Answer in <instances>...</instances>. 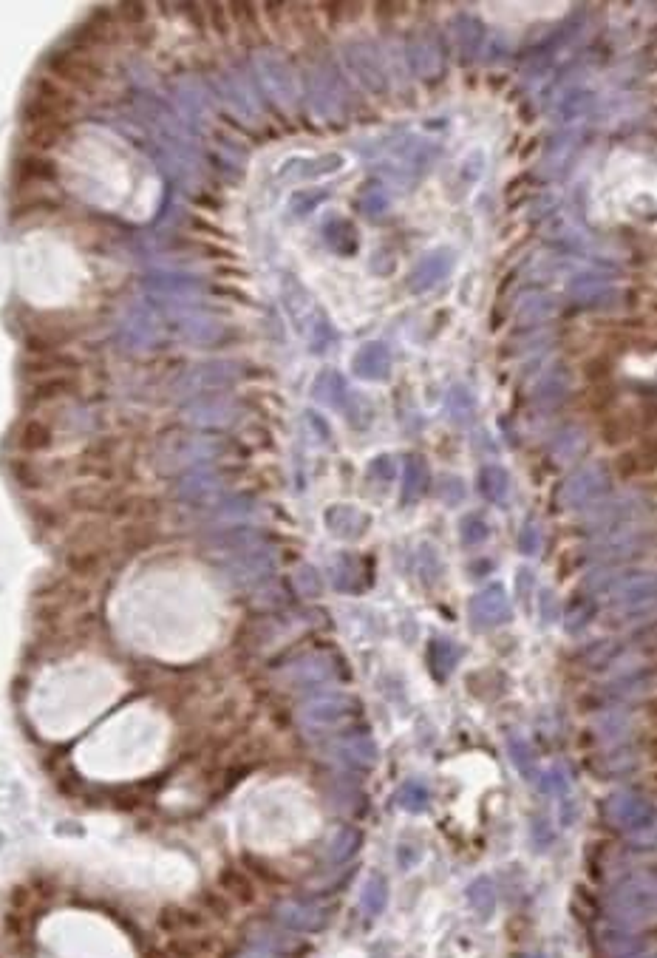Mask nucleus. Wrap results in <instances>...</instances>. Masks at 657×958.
<instances>
[{
	"label": "nucleus",
	"instance_id": "1",
	"mask_svg": "<svg viewBox=\"0 0 657 958\" xmlns=\"http://www.w3.org/2000/svg\"><path fill=\"white\" fill-rule=\"evenodd\" d=\"M74 114V97L57 86L54 79L43 77L31 86V94L23 103V125H26V139L31 142L35 151L52 148L66 131Z\"/></svg>",
	"mask_w": 657,
	"mask_h": 958
},
{
	"label": "nucleus",
	"instance_id": "2",
	"mask_svg": "<svg viewBox=\"0 0 657 958\" xmlns=\"http://www.w3.org/2000/svg\"><path fill=\"white\" fill-rule=\"evenodd\" d=\"M609 913L618 928L652 921L654 916V880L646 873H632L609 890Z\"/></svg>",
	"mask_w": 657,
	"mask_h": 958
},
{
	"label": "nucleus",
	"instance_id": "3",
	"mask_svg": "<svg viewBox=\"0 0 657 958\" xmlns=\"http://www.w3.org/2000/svg\"><path fill=\"white\" fill-rule=\"evenodd\" d=\"M360 712L357 698H351L346 692H324L309 698L307 704L298 709V723L303 731H329L338 729L341 723L351 721V714Z\"/></svg>",
	"mask_w": 657,
	"mask_h": 958
},
{
	"label": "nucleus",
	"instance_id": "4",
	"mask_svg": "<svg viewBox=\"0 0 657 958\" xmlns=\"http://www.w3.org/2000/svg\"><path fill=\"white\" fill-rule=\"evenodd\" d=\"M604 811H606V820L612 822L618 831L637 834V831H646V828H654V805L644 794L618 791L606 800Z\"/></svg>",
	"mask_w": 657,
	"mask_h": 958
},
{
	"label": "nucleus",
	"instance_id": "5",
	"mask_svg": "<svg viewBox=\"0 0 657 958\" xmlns=\"http://www.w3.org/2000/svg\"><path fill=\"white\" fill-rule=\"evenodd\" d=\"M275 919L278 924H283L286 930L295 933H317L326 928L329 921V910L317 902H307V899H286L275 907Z\"/></svg>",
	"mask_w": 657,
	"mask_h": 958
},
{
	"label": "nucleus",
	"instance_id": "6",
	"mask_svg": "<svg viewBox=\"0 0 657 958\" xmlns=\"http://www.w3.org/2000/svg\"><path fill=\"white\" fill-rule=\"evenodd\" d=\"M49 66L62 83H71L77 88H94L103 79L100 66L86 52H57L49 60Z\"/></svg>",
	"mask_w": 657,
	"mask_h": 958
},
{
	"label": "nucleus",
	"instance_id": "7",
	"mask_svg": "<svg viewBox=\"0 0 657 958\" xmlns=\"http://www.w3.org/2000/svg\"><path fill=\"white\" fill-rule=\"evenodd\" d=\"M329 748L332 757L343 760L346 765H355V769H368V765L377 763V743L368 734H349V738L334 740Z\"/></svg>",
	"mask_w": 657,
	"mask_h": 958
},
{
	"label": "nucleus",
	"instance_id": "8",
	"mask_svg": "<svg viewBox=\"0 0 657 958\" xmlns=\"http://www.w3.org/2000/svg\"><path fill=\"white\" fill-rule=\"evenodd\" d=\"M473 618L479 621V624H485V627L502 624V621L507 618V601H505V593L499 587H490L488 593H482L473 601Z\"/></svg>",
	"mask_w": 657,
	"mask_h": 958
},
{
	"label": "nucleus",
	"instance_id": "9",
	"mask_svg": "<svg viewBox=\"0 0 657 958\" xmlns=\"http://www.w3.org/2000/svg\"><path fill=\"white\" fill-rule=\"evenodd\" d=\"M360 845H363V834L357 831V828L346 825L332 837L329 848H326V862H329V865H343V862H349L351 856L360 851Z\"/></svg>",
	"mask_w": 657,
	"mask_h": 958
},
{
	"label": "nucleus",
	"instance_id": "10",
	"mask_svg": "<svg viewBox=\"0 0 657 958\" xmlns=\"http://www.w3.org/2000/svg\"><path fill=\"white\" fill-rule=\"evenodd\" d=\"M386 904H389V882H386V876H380V873L368 876V882L363 885V893H360L363 913H365L368 919H377L382 910H386Z\"/></svg>",
	"mask_w": 657,
	"mask_h": 958
},
{
	"label": "nucleus",
	"instance_id": "11",
	"mask_svg": "<svg viewBox=\"0 0 657 958\" xmlns=\"http://www.w3.org/2000/svg\"><path fill=\"white\" fill-rule=\"evenodd\" d=\"M397 805L408 813H423L431 805V789L423 780H406L403 786L397 789Z\"/></svg>",
	"mask_w": 657,
	"mask_h": 958
},
{
	"label": "nucleus",
	"instance_id": "12",
	"mask_svg": "<svg viewBox=\"0 0 657 958\" xmlns=\"http://www.w3.org/2000/svg\"><path fill=\"white\" fill-rule=\"evenodd\" d=\"M468 902L471 907L476 910V916L482 919H490L493 910H496V888L493 882L488 880V876H479V880H473L468 885Z\"/></svg>",
	"mask_w": 657,
	"mask_h": 958
},
{
	"label": "nucleus",
	"instance_id": "13",
	"mask_svg": "<svg viewBox=\"0 0 657 958\" xmlns=\"http://www.w3.org/2000/svg\"><path fill=\"white\" fill-rule=\"evenodd\" d=\"M510 760L516 763V769L521 772L524 780H536L538 777V765H536V757H533V748L527 746L521 738L510 740Z\"/></svg>",
	"mask_w": 657,
	"mask_h": 958
},
{
	"label": "nucleus",
	"instance_id": "14",
	"mask_svg": "<svg viewBox=\"0 0 657 958\" xmlns=\"http://www.w3.org/2000/svg\"><path fill=\"white\" fill-rule=\"evenodd\" d=\"M456 656L459 652L454 649L451 641H434V647H431V666H434L437 678L451 675V669L456 666Z\"/></svg>",
	"mask_w": 657,
	"mask_h": 958
},
{
	"label": "nucleus",
	"instance_id": "15",
	"mask_svg": "<svg viewBox=\"0 0 657 958\" xmlns=\"http://www.w3.org/2000/svg\"><path fill=\"white\" fill-rule=\"evenodd\" d=\"M18 173H21V179H54V162L31 153L18 165Z\"/></svg>",
	"mask_w": 657,
	"mask_h": 958
},
{
	"label": "nucleus",
	"instance_id": "16",
	"mask_svg": "<svg viewBox=\"0 0 657 958\" xmlns=\"http://www.w3.org/2000/svg\"><path fill=\"white\" fill-rule=\"evenodd\" d=\"M544 789H547V794H555V797H567L570 794V782L564 777V772H550L547 774V782H544Z\"/></svg>",
	"mask_w": 657,
	"mask_h": 958
},
{
	"label": "nucleus",
	"instance_id": "17",
	"mask_svg": "<svg viewBox=\"0 0 657 958\" xmlns=\"http://www.w3.org/2000/svg\"><path fill=\"white\" fill-rule=\"evenodd\" d=\"M533 839H536V848L538 851H544V848H547V845L553 842V831H550V825H547V820H536L533 822Z\"/></svg>",
	"mask_w": 657,
	"mask_h": 958
},
{
	"label": "nucleus",
	"instance_id": "18",
	"mask_svg": "<svg viewBox=\"0 0 657 958\" xmlns=\"http://www.w3.org/2000/svg\"><path fill=\"white\" fill-rule=\"evenodd\" d=\"M485 491L490 493V497H502V491H505V476H502V471L485 474Z\"/></svg>",
	"mask_w": 657,
	"mask_h": 958
},
{
	"label": "nucleus",
	"instance_id": "19",
	"mask_svg": "<svg viewBox=\"0 0 657 958\" xmlns=\"http://www.w3.org/2000/svg\"><path fill=\"white\" fill-rule=\"evenodd\" d=\"M464 536H468V541H476V539H482L485 536V528H482V524H479V519H471L468 524H464Z\"/></svg>",
	"mask_w": 657,
	"mask_h": 958
},
{
	"label": "nucleus",
	"instance_id": "20",
	"mask_svg": "<svg viewBox=\"0 0 657 958\" xmlns=\"http://www.w3.org/2000/svg\"><path fill=\"white\" fill-rule=\"evenodd\" d=\"M242 958H275V955H272V953H267V950H261V947H255V945H252V947H250V950H247V953H244Z\"/></svg>",
	"mask_w": 657,
	"mask_h": 958
},
{
	"label": "nucleus",
	"instance_id": "21",
	"mask_svg": "<svg viewBox=\"0 0 657 958\" xmlns=\"http://www.w3.org/2000/svg\"><path fill=\"white\" fill-rule=\"evenodd\" d=\"M527 958H544V955H541V953H536V955H527Z\"/></svg>",
	"mask_w": 657,
	"mask_h": 958
}]
</instances>
